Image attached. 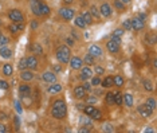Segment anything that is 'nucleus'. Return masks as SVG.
<instances>
[{
  "instance_id": "6",
  "label": "nucleus",
  "mask_w": 157,
  "mask_h": 133,
  "mask_svg": "<svg viewBox=\"0 0 157 133\" xmlns=\"http://www.w3.org/2000/svg\"><path fill=\"white\" fill-rule=\"evenodd\" d=\"M59 14L62 15V18H65L66 20H71L74 18V10L71 8H60Z\"/></svg>"
},
{
  "instance_id": "35",
  "label": "nucleus",
  "mask_w": 157,
  "mask_h": 133,
  "mask_svg": "<svg viewBox=\"0 0 157 133\" xmlns=\"http://www.w3.org/2000/svg\"><path fill=\"white\" fill-rule=\"evenodd\" d=\"M114 104H117V105H122V104H124V102H122V94L119 91L114 93Z\"/></svg>"
},
{
  "instance_id": "60",
  "label": "nucleus",
  "mask_w": 157,
  "mask_h": 133,
  "mask_svg": "<svg viewBox=\"0 0 157 133\" xmlns=\"http://www.w3.org/2000/svg\"><path fill=\"white\" fill-rule=\"evenodd\" d=\"M73 1H74V0H65V3H67V4H69V3H73Z\"/></svg>"
},
{
  "instance_id": "55",
  "label": "nucleus",
  "mask_w": 157,
  "mask_h": 133,
  "mask_svg": "<svg viewBox=\"0 0 157 133\" xmlns=\"http://www.w3.org/2000/svg\"><path fill=\"white\" fill-rule=\"evenodd\" d=\"M66 42H67V45H69V46H74V40L71 38H67Z\"/></svg>"
},
{
  "instance_id": "33",
  "label": "nucleus",
  "mask_w": 157,
  "mask_h": 133,
  "mask_svg": "<svg viewBox=\"0 0 157 133\" xmlns=\"http://www.w3.org/2000/svg\"><path fill=\"white\" fill-rule=\"evenodd\" d=\"M113 81H114V85L115 86H124V78L121 77V75H115V77H113Z\"/></svg>"
},
{
  "instance_id": "21",
  "label": "nucleus",
  "mask_w": 157,
  "mask_h": 133,
  "mask_svg": "<svg viewBox=\"0 0 157 133\" xmlns=\"http://www.w3.org/2000/svg\"><path fill=\"white\" fill-rule=\"evenodd\" d=\"M20 100L24 106H28V108H30V106L32 105V100H31V97H30V94H20Z\"/></svg>"
},
{
  "instance_id": "8",
  "label": "nucleus",
  "mask_w": 157,
  "mask_h": 133,
  "mask_svg": "<svg viewBox=\"0 0 157 133\" xmlns=\"http://www.w3.org/2000/svg\"><path fill=\"white\" fill-rule=\"evenodd\" d=\"M42 78L44 82H49V84H54L56 81V75H55V73H52V71H46V73H43Z\"/></svg>"
},
{
  "instance_id": "58",
  "label": "nucleus",
  "mask_w": 157,
  "mask_h": 133,
  "mask_svg": "<svg viewBox=\"0 0 157 133\" xmlns=\"http://www.w3.org/2000/svg\"><path fill=\"white\" fill-rule=\"evenodd\" d=\"M36 26H38V23L36 22H32V28H36Z\"/></svg>"
},
{
  "instance_id": "10",
  "label": "nucleus",
  "mask_w": 157,
  "mask_h": 133,
  "mask_svg": "<svg viewBox=\"0 0 157 133\" xmlns=\"http://www.w3.org/2000/svg\"><path fill=\"white\" fill-rule=\"evenodd\" d=\"M8 30H10L11 32L16 34V32H20L22 30H24V24H23V22H19V23H12V24H10Z\"/></svg>"
},
{
  "instance_id": "18",
  "label": "nucleus",
  "mask_w": 157,
  "mask_h": 133,
  "mask_svg": "<svg viewBox=\"0 0 157 133\" xmlns=\"http://www.w3.org/2000/svg\"><path fill=\"white\" fill-rule=\"evenodd\" d=\"M47 91H49L50 94H56V93H59V91H62V85L59 84H54L51 85L49 89H47Z\"/></svg>"
},
{
  "instance_id": "14",
  "label": "nucleus",
  "mask_w": 157,
  "mask_h": 133,
  "mask_svg": "<svg viewBox=\"0 0 157 133\" xmlns=\"http://www.w3.org/2000/svg\"><path fill=\"white\" fill-rule=\"evenodd\" d=\"M90 77H93V71H91V69L90 67H87V66L83 67V69H82V73H81V79L86 81Z\"/></svg>"
},
{
  "instance_id": "26",
  "label": "nucleus",
  "mask_w": 157,
  "mask_h": 133,
  "mask_svg": "<svg viewBox=\"0 0 157 133\" xmlns=\"http://www.w3.org/2000/svg\"><path fill=\"white\" fill-rule=\"evenodd\" d=\"M31 50H32V53H35L36 55H40V54L43 53L42 46L39 45V43H34V45L31 46Z\"/></svg>"
},
{
  "instance_id": "52",
  "label": "nucleus",
  "mask_w": 157,
  "mask_h": 133,
  "mask_svg": "<svg viewBox=\"0 0 157 133\" xmlns=\"http://www.w3.org/2000/svg\"><path fill=\"white\" fill-rule=\"evenodd\" d=\"M15 126H16V129H19V126H20V120H19V117H15Z\"/></svg>"
},
{
  "instance_id": "2",
  "label": "nucleus",
  "mask_w": 157,
  "mask_h": 133,
  "mask_svg": "<svg viewBox=\"0 0 157 133\" xmlns=\"http://www.w3.org/2000/svg\"><path fill=\"white\" fill-rule=\"evenodd\" d=\"M56 59L59 61V63H67L70 61V49L67 46H60L56 50Z\"/></svg>"
},
{
  "instance_id": "29",
  "label": "nucleus",
  "mask_w": 157,
  "mask_h": 133,
  "mask_svg": "<svg viewBox=\"0 0 157 133\" xmlns=\"http://www.w3.org/2000/svg\"><path fill=\"white\" fill-rule=\"evenodd\" d=\"M105 101L108 105H113L114 104V93H108L105 94Z\"/></svg>"
},
{
  "instance_id": "36",
  "label": "nucleus",
  "mask_w": 157,
  "mask_h": 133,
  "mask_svg": "<svg viewBox=\"0 0 157 133\" xmlns=\"http://www.w3.org/2000/svg\"><path fill=\"white\" fill-rule=\"evenodd\" d=\"M79 123H81V124H83V125H87L89 128H90V126L93 125V121H91V120L89 118V117H81V118H79Z\"/></svg>"
},
{
  "instance_id": "51",
  "label": "nucleus",
  "mask_w": 157,
  "mask_h": 133,
  "mask_svg": "<svg viewBox=\"0 0 157 133\" xmlns=\"http://www.w3.org/2000/svg\"><path fill=\"white\" fill-rule=\"evenodd\" d=\"M7 132V126L4 124H0V133H6Z\"/></svg>"
},
{
  "instance_id": "56",
  "label": "nucleus",
  "mask_w": 157,
  "mask_h": 133,
  "mask_svg": "<svg viewBox=\"0 0 157 133\" xmlns=\"http://www.w3.org/2000/svg\"><path fill=\"white\" fill-rule=\"evenodd\" d=\"M89 130H90V129H87V128H82V129H79V132H81V133H83V132H85V133H87Z\"/></svg>"
},
{
  "instance_id": "31",
  "label": "nucleus",
  "mask_w": 157,
  "mask_h": 133,
  "mask_svg": "<svg viewBox=\"0 0 157 133\" xmlns=\"http://www.w3.org/2000/svg\"><path fill=\"white\" fill-rule=\"evenodd\" d=\"M145 39H147V43H149V45H154V43H156V35H154V34H152V32L147 34Z\"/></svg>"
},
{
  "instance_id": "44",
  "label": "nucleus",
  "mask_w": 157,
  "mask_h": 133,
  "mask_svg": "<svg viewBox=\"0 0 157 133\" xmlns=\"http://www.w3.org/2000/svg\"><path fill=\"white\" fill-rule=\"evenodd\" d=\"M114 7L117 10H124V3H122L121 0H114Z\"/></svg>"
},
{
  "instance_id": "34",
  "label": "nucleus",
  "mask_w": 157,
  "mask_h": 133,
  "mask_svg": "<svg viewBox=\"0 0 157 133\" xmlns=\"http://www.w3.org/2000/svg\"><path fill=\"white\" fill-rule=\"evenodd\" d=\"M90 117H91V118H94V120H101V118H102L101 110H98V109L94 108V110H93V113L90 114Z\"/></svg>"
},
{
  "instance_id": "23",
  "label": "nucleus",
  "mask_w": 157,
  "mask_h": 133,
  "mask_svg": "<svg viewBox=\"0 0 157 133\" xmlns=\"http://www.w3.org/2000/svg\"><path fill=\"white\" fill-rule=\"evenodd\" d=\"M12 73H14L12 66H11L10 63H6V65L3 66V74L6 75V77H10V75H12Z\"/></svg>"
},
{
  "instance_id": "25",
  "label": "nucleus",
  "mask_w": 157,
  "mask_h": 133,
  "mask_svg": "<svg viewBox=\"0 0 157 133\" xmlns=\"http://www.w3.org/2000/svg\"><path fill=\"white\" fill-rule=\"evenodd\" d=\"M19 93L20 94H30L31 93V86L30 85H20L19 86Z\"/></svg>"
},
{
  "instance_id": "47",
  "label": "nucleus",
  "mask_w": 157,
  "mask_h": 133,
  "mask_svg": "<svg viewBox=\"0 0 157 133\" xmlns=\"http://www.w3.org/2000/svg\"><path fill=\"white\" fill-rule=\"evenodd\" d=\"M122 35H124V30H121V28H117V30L113 32V36H119V38H121Z\"/></svg>"
},
{
  "instance_id": "42",
  "label": "nucleus",
  "mask_w": 157,
  "mask_h": 133,
  "mask_svg": "<svg viewBox=\"0 0 157 133\" xmlns=\"http://www.w3.org/2000/svg\"><path fill=\"white\" fill-rule=\"evenodd\" d=\"M122 26H124V28H125L126 31H129V30H132V23H130L129 19H126L124 23H122Z\"/></svg>"
},
{
  "instance_id": "3",
  "label": "nucleus",
  "mask_w": 157,
  "mask_h": 133,
  "mask_svg": "<svg viewBox=\"0 0 157 133\" xmlns=\"http://www.w3.org/2000/svg\"><path fill=\"white\" fill-rule=\"evenodd\" d=\"M8 16H10V19L14 22V23H19V22L24 20V16H23V14H22V11L16 10V8H15V10H11Z\"/></svg>"
},
{
  "instance_id": "45",
  "label": "nucleus",
  "mask_w": 157,
  "mask_h": 133,
  "mask_svg": "<svg viewBox=\"0 0 157 133\" xmlns=\"http://www.w3.org/2000/svg\"><path fill=\"white\" fill-rule=\"evenodd\" d=\"M91 85H93V86H98V85H101V79H99V77H93L91 78Z\"/></svg>"
},
{
  "instance_id": "32",
  "label": "nucleus",
  "mask_w": 157,
  "mask_h": 133,
  "mask_svg": "<svg viewBox=\"0 0 157 133\" xmlns=\"http://www.w3.org/2000/svg\"><path fill=\"white\" fill-rule=\"evenodd\" d=\"M90 14H91V16H94L95 19H99V18H101V12H99V10H98L97 7H94V6L90 8Z\"/></svg>"
},
{
  "instance_id": "54",
  "label": "nucleus",
  "mask_w": 157,
  "mask_h": 133,
  "mask_svg": "<svg viewBox=\"0 0 157 133\" xmlns=\"http://www.w3.org/2000/svg\"><path fill=\"white\" fill-rule=\"evenodd\" d=\"M113 40H114L117 45H119V43H121V38H119V36H113Z\"/></svg>"
},
{
  "instance_id": "13",
  "label": "nucleus",
  "mask_w": 157,
  "mask_h": 133,
  "mask_svg": "<svg viewBox=\"0 0 157 133\" xmlns=\"http://www.w3.org/2000/svg\"><path fill=\"white\" fill-rule=\"evenodd\" d=\"M106 47H108V50L110 51L112 54H115V53H118V50H119V45H117V43L114 42V40H109L108 45H106Z\"/></svg>"
},
{
  "instance_id": "61",
  "label": "nucleus",
  "mask_w": 157,
  "mask_h": 133,
  "mask_svg": "<svg viewBox=\"0 0 157 133\" xmlns=\"http://www.w3.org/2000/svg\"><path fill=\"white\" fill-rule=\"evenodd\" d=\"M0 23H1V22H0Z\"/></svg>"
},
{
  "instance_id": "53",
  "label": "nucleus",
  "mask_w": 157,
  "mask_h": 133,
  "mask_svg": "<svg viewBox=\"0 0 157 133\" xmlns=\"http://www.w3.org/2000/svg\"><path fill=\"white\" fill-rule=\"evenodd\" d=\"M54 71H55V73H60V71H62V67H60L59 65H54Z\"/></svg>"
},
{
  "instance_id": "11",
  "label": "nucleus",
  "mask_w": 157,
  "mask_h": 133,
  "mask_svg": "<svg viewBox=\"0 0 157 133\" xmlns=\"http://www.w3.org/2000/svg\"><path fill=\"white\" fill-rule=\"evenodd\" d=\"M99 12H101V16L109 18V16L112 15V10H110V6H109L108 3H104V4L101 6V10H99Z\"/></svg>"
},
{
  "instance_id": "41",
  "label": "nucleus",
  "mask_w": 157,
  "mask_h": 133,
  "mask_svg": "<svg viewBox=\"0 0 157 133\" xmlns=\"http://www.w3.org/2000/svg\"><path fill=\"white\" fill-rule=\"evenodd\" d=\"M144 88L147 89L148 91H152L153 90V85H152V82H149V81H144Z\"/></svg>"
},
{
  "instance_id": "24",
  "label": "nucleus",
  "mask_w": 157,
  "mask_h": 133,
  "mask_svg": "<svg viewBox=\"0 0 157 133\" xmlns=\"http://www.w3.org/2000/svg\"><path fill=\"white\" fill-rule=\"evenodd\" d=\"M82 19L85 20L86 24H91V23H93V16H91V14L90 12H87V11L82 12Z\"/></svg>"
},
{
  "instance_id": "46",
  "label": "nucleus",
  "mask_w": 157,
  "mask_h": 133,
  "mask_svg": "<svg viewBox=\"0 0 157 133\" xmlns=\"http://www.w3.org/2000/svg\"><path fill=\"white\" fill-rule=\"evenodd\" d=\"M15 109H16V112L19 113V114H20L22 112H23V108H22V104L19 101H16L15 102Z\"/></svg>"
},
{
  "instance_id": "49",
  "label": "nucleus",
  "mask_w": 157,
  "mask_h": 133,
  "mask_svg": "<svg viewBox=\"0 0 157 133\" xmlns=\"http://www.w3.org/2000/svg\"><path fill=\"white\" fill-rule=\"evenodd\" d=\"M86 102H87V104H95V102H97V97H94V95L87 97L86 98Z\"/></svg>"
},
{
  "instance_id": "4",
  "label": "nucleus",
  "mask_w": 157,
  "mask_h": 133,
  "mask_svg": "<svg viewBox=\"0 0 157 133\" xmlns=\"http://www.w3.org/2000/svg\"><path fill=\"white\" fill-rule=\"evenodd\" d=\"M137 112L140 113V116H141V117H144V118H148V117H150V116H152L153 109H150L149 106L145 104V105H140L138 108H137Z\"/></svg>"
},
{
  "instance_id": "40",
  "label": "nucleus",
  "mask_w": 157,
  "mask_h": 133,
  "mask_svg": "<svg viewBox=\"0 0 157 133\" xmlns=\"http://www.w3.org/2000/svg\"><path fill=\"white\" fill-rule=\"evenodd\" d=\"M102 130H104V132H114L112 124H104V126H102Z\"/></svg>"
},
{
  "instance_id": "43",
  "label": "nucleus",
  "mask_w": 157,
  "mask_h": 133,
  "mask_svg": "<svg viewBox=\"0 0 157 133\" xmlns=\"http://www.w3.org/2000/svg\"><path fill=\"white\" fill-rule=\"evenodd\" d=\"M94 73L97 74V75H102V74H105L104 67H101V66H95V67H94Z\"/></svg>"
},
{
  "instance_id": "9",
  "label": "nucleus",
  "mask_w": 157,
  "mask_h": 133,
  "mask_svg": "<svg viewBox=\"0 0 157 133\" xmlns=\"http://www.w3.org/2000/svg\"><path fill=\"white\" fill-rule=\"evenodd\" d=\"M89 54H90L91 56H101L102 55V50H101V47L99 46H97V45H91L90 47H89Z\"/></svg>"
},
{
  "instance_id": "20",
  "label": "nucleus",
  "mask_w": 157,
  "mask_h": 133,
  "mask_svg": "<svg viewBox=\"0 0 157 133\" xmlns=\"http://www.w3.org/2000/svg\"><path fill=\"white\" fill-rule=\"evenodd\" d=\"M0 56H3V58L8 59V58L12 56V51H11L8 47H0Z\"/></svg>"
},
{
  "instance_id": "7",
  "label": "nucleus",
  "mask_w": 157,
  "mask_h": 133,
  "mask_svg": "<svg viewBox=\"0 0 157 133\" xmlns=\"http://www.w3.org/2000/svg\"><path fill=\"white\" fill-rule=\"evenodd\" d=\"M130 23H132V28L136 30V31H140V30H142V28L145 27L144 20L140 18H136V19H133V20H130Z\"/></svg>"
},
{
  "instance_id": "59",
  "label": "nucleus",
  "mask_w": 157,
  "mask_h": 133,
  "mask_svg": "<svg viewBox=\"0 0 157 133\" xmlns=\"http://www.w3.org/2000/svg\"><path fill=\"white\" fill-rule=\"evenodd\" d=\"M121 1H122V3H124V4H128V3H129V1H130V0H121Z\"/></svg>"
},
{
  "instance_id": "1",
  "label": "nucleus",
  "mask_w": 157,
  "mask_h": 133,
  "mask_svg": "<svg viewBox=\"0 0 157 133\" xmlns=\"http://www.w3.org/2000/svg\"><path fill=\"white\" fill-rule=\"evenodd\" d=\"M51 114H52V117H55V118H58V120L65 118L67 114V108H66L65 101H62V100L54 101L52 109H51Z\"/></svg>"
},
{
  "instance_id": "27",
  "label": "nucleus",
  "mask_w": 157,
  "mask_h": 133,
  "mask_svg": "<svg viewBox=\"0 0 157 133\" xmlns=\"http://www.w3.org/2000/svg\"><path fill=\"white\" fill-rule=\"evenodd\" d=\"M74 23H75V26H77V27H79V28H85L87 26L86 23H85V20L82 19V16H78V18L74 19Z\"/></svg>"
},
{
  "instance_id": "5",
  "label": "nucleus",
  "mask_w": 157,
  "mask_h": 133,
  "mask_svg": "<svg viewBox=\"0 0 157 133\" xmlns=\"http://www.w3.org/2000/svg\"><path fill=\"white\" fill-rule=\"evenodd\" d=\"M70 62V66L73 70H78V69H82V65H83V61L78 58V56H73L71 59L69 61Z\"/></svg>"
},
{
  "instance_id": "48",
  "label": "nucleus",
  "mask_w": 157,
  "mask_h": 133,
  "mask_svg": "<svg viewBox=\"0 0 157 133\" xmlns=\"http://www.w3.org/2000/svg\"><path fill=\"white\" fill-rule=\"evenodd\" d=\"M8 86H10L8 82H6V81H0V89H1V90H7Z\"/></svg>"
},
{
  "instance_id": "39",
  "label": "nucleus",
  "mask_w": 157,
  "mask_h": 133,
  "mask_svg": "<svg viewBox=\"0 0 157 133\" xmlns=\"http://www.w3.org/2000/svg\"><path fill=\"white\" fill-rule=\"evenodd\" d=\"M147 105L149 106L150 109H156V101H154V98H148L147 100Z\"/></svg>"
},
{
  "instance_id": "30",
  "label": "nucleus",
  "mask_w": 157,
  "mask_h": 133,
  "mask_svg": "<svg viewBox=\"0 0 157 133\" xmlns=\"http://www.w3.org/2000/svg\"><path fill=\"white\" fill-rule=\"evenodd\" d=\"M83 63H86L87 66H91V65H94V56H91L90 54H86L83 58Z\"/></svg>"
},
{
  "instance_id": "19",
  "label": "nucleus",
  "mask_w": 157,
  "mask_h": 133,
  "mask_svg": "<svg viewBox=\"0 0 157 133\" xmlns=\"http://www.w3.org/2000/svg\"><path fill=\"white\" fill-rule=\"evenodd\" d=\"M39 6H40V1L39 0H32L31 1V8L32 12H34L36 16H40V11H39Z\"/></svg>"
},
{
  "instance_id": "12",
  "label": "nucleus",
  "mask_w": 157,
  "mask_h": 133,
  "mask_svg": "<svg viewBox=\"0 0 157 133\" xmlns=\"http://www.w3.org/2000/svg\"><path fill=\"white\" fill-rule=\"evenodd\" d=\"M26 59H27V69L35 70V69L38 67V59H36L35 56H28V58H26Z\"/></svg>"
},
{
  "instance_id": "38",
  "label": "nucleus",
  "mask_w": 157,
  "mask_h": 133,
  "mask_svg": "<svg viewBox=\"0 0 157 133\" xmlns=\"http://www.w3.org/2000/svg\"><path fill=\"white\" fill-rule=\"evenodd\" d=\"M8 42H10L8 36L3 35V34L0 32V45H1V46H6V45H8Z\"/></svg>"
},
{
  "instance_id": "15",
  "label": "nucleus",
  "mask_w": 157,
  "mask_h": 133,
  "mask_svg": "<svg viewBox=\"0 0 157 133\" xmlns=\"http://www.w3.org/2000/svg\"><path fill=\"white\" fill-rule=\"evenodd\" d=\"M74 95H75V98H78V100L83 98L85 95H86V90L83 89V86H77V88L74 89Z\"/></svg>"
},
{
  "instance_id": "37",
  "label": "nucleus",
  "mask_w": 157,
  "mask_h": 133,
  "mask_svg": "<svg viewBox=\"0 0 157 133\" xmlns=\"http://www.w3.org/2000/svg\"><path fill=\"white\" fill-rule=\"evenodd\" d=\"M17 67H19V70H26L27 69V59L26 58L20 59V62L17 63Z\"/></svg>"
},
{
  "instance_id": "16",
  "label": "nucleus",
  "mask_w": 157,
  "mask_h": 133,
  "mask_svg": "<svg viewBox=\"0 0 157 133\" xmlns=\"http://www.w3.org/2000/svg\"><path fill=\"white\" fill-rule=\"evenodd\" d=\"M20 78L23 81H32L34 79V74H32L31 70H22Z\"/></svg>"
},
{
  "instance_id": "50",
  "label": "nucleus",
  "mask_w": 157,
  "mask_h": 133,
  "mask_svg": "<svg viewBox=\"0 0 157 133\" xmlns=\"http://www.w3.org/2000/svg\"><path fill=\"white\" fill-rule=\"evenodd\" d=\"M83 89H85L86 91H90V90H91V84H89V82H86V81H85Z\"/></svg>"
},
{
  "instance_id": "22",
  "label": "nucleus",
  "mask_w": 157,
  "mask_h": 133,
  "mask_svg": "<svg viewBox=\"0 0 157 133\" xmlns=\"http://www.w3.org/2000/svg\"><path fill=\"white\" fill-rule=\"evenodd\" d=\"M122 102H125V105L126 106H133V97H132V94H125V95H122Z\"/></svg>"
},
{
  "instance_id": "17",
  "label": "nucleus",
  "mask_w": 157,
  "mask_h": 133,
  "mask_svg": "<svg viewBox=\"0 0 157 133\" xmlns=\"http://www.w3.org/2000/svg\"><path fill=\"white\" fill-rule=\"evenodd\" d=\"M101 85L104 86V88L109 89L112 88V86H114V81H113V77H110V75H108V77H105L104 81H101Z\"/></svg>"
},
{
  "instance_id": "28",
  "label": "nucleus",
  "mask_w": 157,
  "mask_h": 133,
  "mask_svg": "<svg viewBox=\"0 0 157 133\" xmlns=\"http://www.w3.org/2000/svg\"><path fill=\"white\" fill-rule=\"evenodd\" d=\"M39 11H40V15H49L50 14L49 6L44 4V3H40V6H39Z\"/></svg>"
},
{
  "instance_id": "57",
  "label": "nucleus",
  "mask_w": 157,
  "mask_h": 133,
  "mask_svg": "<svg viewBox=\"0 0 157 133\" xmlns=\"http://www.w3.org/2000/svg\"><path fill=\"white\" fill-rule=\"evenodd\" d=\"M7 118V116L4 114V113H0V120H6Z\"/></svg>"
}]
</instances>
